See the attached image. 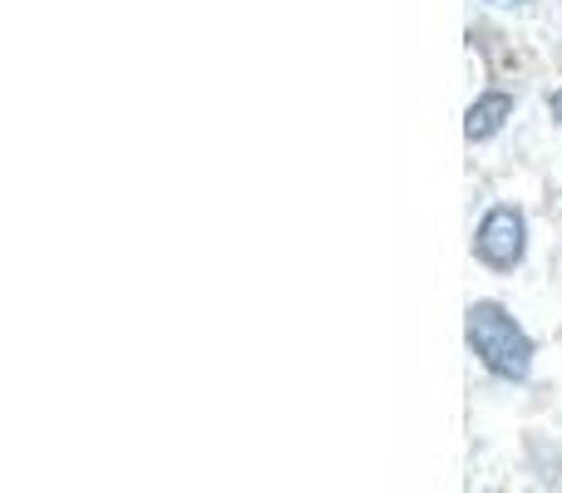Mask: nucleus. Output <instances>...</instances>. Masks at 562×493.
I'll return each instance as SVG.
<instances>
[{
	"label": "nucleus",
	"instance_id": "nucleus-5",
	"mask_svg": "<svg viewBox=\"0 0 562 493\" xmlns=\"http://www.w3.org/2000/svg\"><path fill=\"white\" fill-rule=\"evenodd\" d=\"M494 5H528V0H494Z\"/></svg>",
	"mask_w": 562,
	"mask_h": 493
},
{
	"label": "nucleus",
	"instance_id": "nucleus-1",
	"mask_svg": "<svg viewBox=\"0 0 562 493\" xmlns=\"http://www.w3.org/2000/svg\"><path fill=\"white\" fill-rule=\"evenodd\" d=\"M464 336H469V346H474V356L484 360L498 380H528V370H533V340H528V330L518 326L498 301H474V306H469Z\"/></svg>",
	"mask_w": 562,
	"mask_h": 493
},
{
	"label": "nucleus",
	"instance_id": "nucleus-3",
	"mask_svg": "<svg viewBox=\"0 0 562 493\" xmlns=\"http://www.w3.org/2000/svg\"><path fill=\"white\" fill-rule=\"evenodd\" d=\"M514 119V94H504V89H488V94H479L474 104H469L464 114V134L469 144H479V138H494L498 128Z\"/></svg>",
	"mask_w": 562,
	"mask_h": 493
},
{
	"label": "nucleus",
	"instance_id": "nucleus-4",
	"mask_svg": "<svg viewBox=\"0 0 562 493\" xmlns=\"http://www.w3.org/2000/svg\"><path fill=\"white\" fill-rule=\"evenodd\" d=\"M548 114H553L558 124H562V89H558V94H548Z\"/></svg>",
	"mask_w": 562,
	"mask_h": 493
},
{
	"label": "nucleus",
	"instance_id": "nucleus-2",
	"mask_svg": "<svg viewBox=\"0 0 562 493\" xmlns=\"http://www.w3.org/2000/svg\"><path fill=\"white\" fill-rule=\"evenodd\" d=\"M524 247H528V223L518 208H488L484 223L474 233V251L484 267L494 271H514L524 261Z\"/></svg>",
	"mask_w": 562,
	"mask_h": 493
}]
</instances>
